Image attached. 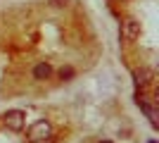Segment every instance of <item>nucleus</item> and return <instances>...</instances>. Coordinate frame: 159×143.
Returning a JSON list of instances; mask_svg holds the SVG:
<instances>
[{"label":"nucleus","instance_id":"nucleus-1","mask_svg":"<svg viewBox=\"0 0 159 143\" xmlns=\"http://www.w3.org/2000/svg\"><path fill=\"white\" fill-rule=\"evenodd\" d=\"M50 136H52V126H50L48 119H38V122H33L31 126H29V131H26L29 143H43V141H48Z\"/></svg>","mask_w":159,"mask_h":143},{"label":"nucleus","instance_id":"nucleus-2","mask_svg":"<svg viewBox=\"0 0 159 143\" xmlns=\"http://www.w3.org/2000/svg\"><path fill=\"white\" fill-rule=\"evenodd\" d=\"M2 122H5V126L10 131H21V129H24V124H26V115H24L21 110H10Z\"/></svg>","mask_w":159,"mask_h":143},{"label":"nucleus","instance_id":"nucleus-3","mask_svg":"<svg viewBox=\"0 0 159 143\" xmlns=\"http://www.w3.org/2000/svg\"><path fill=\"white\" fill-rule=\"evenodd\" d=\"M140 36V21L138 19H124L121 21V38L126 43H133Z\"/></svg>","mask_w":159,"mask_h":143},{"label":"nucleus","instance_id":"nucleus-4","mask_svg":"<svg viewBox=\"0 0 159 143\" xmlns=\"http://www.w3.org/2000/svg\"><path fill=\"white\" fill-rule=\"evenodd\" d=\"M133 79H135V86H138L140 91H145L147 86H150V83L154 81V74H152V69H135V72H133Z\"/></svg>","mask_w":159,"mask_h":143},{"label":"nucleus","instance_id":"nucleus-5","mask_svg":"<svg viewBox=\"0 0 159 143\" xmlns=\"http://www.w3.org/2000/svg\"><path fill=\"white\" fill-rule=\"evenodd\" d=\"M50 74H52V64H50V62H38V64L33 67V79H38V81L50 79Z\"/></svg>","mask_w":159,"mask_h":143},{"label":"nucleus","instance_id":"nucleus-6","mask_svg":"<svg viewBox=\"0 0 159 143\" xmlns=\"http://www.w3.org/2000/svg\"><path fill=\"white\" fill-rule=\"evenodd\" d=\"M74 74H76V72H74V67H62V69H60V79H62V81L71 79Z\"/></svg>","mask_w":159,"mask_h":143},{"label":"nucleus","instance_id":"nucleus-7","mask_svg":"<svg viewBox=\"0 0 159 143\" xmlns=\"http://www.w3.org/2000/svg\"><path fill=\"white\" fill-rule=\"evenodd\" d=\"M50 2H52L55 7H62V5H64V2H66V0H50Z\"/></svg>","mask_w":159,"mask_h":143},{"label":"nucleus","instance_id":"nucleus-8","mask_svg":"<svg viewBox=\"0 0 159 143\" xmlns=\"http://www.w3.org/2000/svg\"><path fill=\"white\" fill-rule=\"evenodd\" d=\"M100 143H112V141H100Z\"/></svg>","mask_w":159,"mask_h":143},{"label":"nucleus","instance_id":"nucleus-9","mask_svg":"<svg viewBox=\"0 0 159 143\" xmlns=\"http://www.w3.org/2000/svg\"><path fill=\"white\" fill-rule=\"evenodd\" d=\"M150 143H157V141H150Z\"/></svg>","mask_w":159,"mask_h":143}]
</instances>
